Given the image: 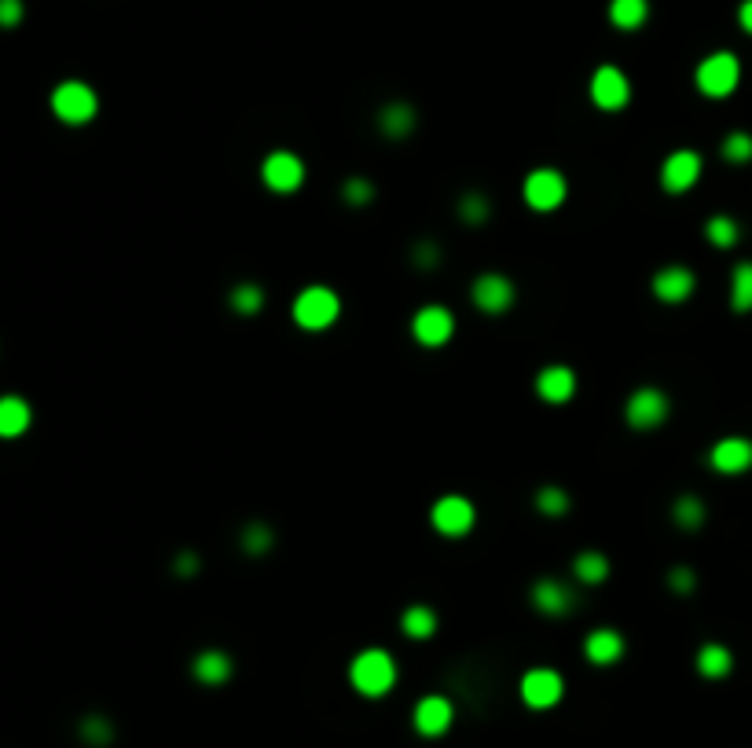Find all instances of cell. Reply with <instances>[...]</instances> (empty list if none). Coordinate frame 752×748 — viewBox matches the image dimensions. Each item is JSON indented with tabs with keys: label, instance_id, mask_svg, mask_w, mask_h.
I'll return each instance as SVG.
<instances>
[{
	"label": "cell",
	"instance_id": "obj_20",
	"mask_svg": "<svg viewBox=\"0 0 752 748\" xmlns=\"http://www.w3.org/2000/svg\"><path fill=\"white\" fill-rule=\"evenodd\" d=\"M191 675L206 686H221V682L232 679V657L221 649H202L199 657L191 660Z\"/></svg>",
	"mask_w": 752,
	"mask_h": 748
},
{
	"label": "cell",
	"instance_id": "obj_24",
	"mask_svg": "<svg viewBox=\"0 0 752 748\" xmlns=\"http://www.w3.org/2000/svg\"><path fill=\"white\" fill-rule=\"evenodd\" d=\"M573 576L580 583H587V587H598V583H606V576H609V558L602 550H584V554L573 558Z\"/></svg>",
	"mask_w": 752,
	"mask_h": 748
},
{
	"label": "cell",
	"instance_id": "obj_15",
	"mask_svg": "<svg viewBox=\"0 0 752 748\" xmlns=\"http://www.w3.org/2000/svg\"><path fill=\"white\" fill-rule=\"evenodd\" d=\"M529 598L543 616H565L576 605V594L562 580H551V576H540V580L532 583Z\"/></svg>",
	"mask_w": 752,
	"mask_h": 748
},
{
	"label": "cell",
	"instance_id": "obj_14",
	"mask_svg": "<svg viewBox=\"0 0 752 748\" xmlns=\"http://www.w3.org/2000/svg\"><path fill=\"white\" fill-rule=\"evenodd\" d=\"M452 719H455V708L448 697H441V693H430V697H422V701L415 704V730H419L422 737L448 734Z\"/></svg>",
	"mask_w": 752,
	"mask_h": 748
},
{
	"label": "cell",
	"instance_id": "obj_36",
	"mask_svg": "<svg viewBox=\"0 0 752 748\" xmlns=\"http://www.w3.org/2000/svg\"><path fill=\"white\" fill-rule=\"evenodd\" d=\"M342 198L349 202V206H367V202L375 198V184H367V180L353 176V180H345L342 184Z\"/></svg>",
	"mask_w": 752,
	"mask_h": 748
},
{
	"label": "cell",
	"instance_id": "obj_28",
	"mask_svg": "<svg viewBox=\"0 0 752 748\" xmlns=\"http://www.w3.org/2000/svg\"><path fill=\"white\" fill-rule=\"evenodd\" d=\"M672 517L679 528L694 532V528L705 525V503H701L697 495H679V499L672 503Z\"/></svg>",
	"mask_w": 752,
	"mask_h": 748
},
{
	"label": "cell",
	"instance_id": "obj_29",
	"mask_svg": "<svg viewBox=\"0 0 752 748\" xmlns=\"http://www.w3.org/2000/svg\"><path fill=\"white\" fill-rule=\"evenodd\" d=\"M228 301H232V308L239 312V316H257V312L265 308V290H261L257 283H239Z\"/></svg>",
	"mask_w": 752,
	"mask_h": 748
},
{
	"label": "cell",
	"instance_id": "obj_27",
	"mask_svg": "<svg viewBox=\"0 0 752 748\" xmlns=\"http://www.w3.org/2000/svg\"><path fill=\"white\" fill-rule=\"evenodd\" d=\"M730 305H734V312L752 308V261H741L730 275Z\"/></svg>",
	"mask_w": 752,
	"mask_h": 748
},
{
	"label": "cell",
	"instance_id": "obj_12",
	"mask_svg": "<svg viewBox=\"0 0 752 748\" xmlns=\"http://www.w3.org/2000/svg\"><path fill=\"white\" fill-rule=\"evenodd\" d=\"M470 297H474V305L481 308L485 316H503V312L514 305V283H510L507 275L485 272V275H477V279H474Z\"/></svg>",
	"mask_w": 752,
	"mask_h": 748
},
{
	"label": "cell",
	"instance_id": "obj_9",
	"mask_svg": "<svg viewBox=\"0 0 752 748\" xmlns=\"http://www.w3.org/2000/svg\"><path fill=\"white\" fill-rule=\"evenodd\" d=\"M562 693H565V679L554 668H532V671H525V679H521V701L529 704V708H536V712L554 708V704L562 701Z\"/></svg>",
	"mask_w": 752,
	"mask_h": 748
},
{
	"label": "cell",
	"instance_id": "obj_8",
	"mask_svg": "<svg viewBox=\"0 0 752 748\" xmlns=\"http://www.w3.org/2000/svg\"><path fill=\"white\" fill-rule=\"evenodd\" d=\"M411 334L426 349H441L455 334V316L444 305H422L415 312V319H411Z\"/></svg>",
	"mask_w": 752,
	"mask_h": 748
},
{
	"label": "cell",
	"instance_id": "obj_32",
	"mask_svg": "<svg viewBox=\"0 0 752 748\" xmlns=\"http://www.w3.org/2000/svg\"><path fill=\"white\" fill-rule=\"evenodd\" d=\"M243 550L250 558L268 554V550H272V528H268L265 521H250V525L243 528Z\"/></svg>",
	"mask_w": 752,
	"mask_h": 748
},
{
	"label": "cell",
	"instance_id": "obj_26",
	"mask_svg": "<svg viewBox=\"0 0 752 748\" xmlns=\"http://www.w3.org/2000/svg\"><path fill=\"white\" fill-rule=\"evenodd\" d=\"M400 631L422 642V638H430L437 631V613H433L430 605H408L404 616H400Z\"/></svg>",
	"mask_w": 752,
	"mask_h": 748
},
{
	"label": "cell",
	"instance_id": "obj_13",
	"mask_svg": "<svg viewBox=\"0 0 752 748\" xmlns=\"http://www.w3.org/2000/svg\"><path fill=\"white\" fill-rule=\"evenodd\" d=\"M701 176V154L697 151H672L661 165V187L672 195H683Z\"/></svg>",
	"mask_w": 752,
	"mask_h": 748
},
{
	"label": "cell",
	"instance_id": "obj_30",
	"mask_svg": "<svg viewBox=\"0 0 752 748\" xmlns=\"http://www.w3.org/2000/svg\"><path fill=\"white\" fill-rule=\"evenodd\" d=\"M705 235H708V242L712 246H719V250H730L734 242H738V220L734 217H727V213H719V217H712L705 224Z\"/></svg>",
	"mask_w": 752,
	"mask_h": 748
},
{
	"label": "cell",
	"instance_id": "obj_19",
	"mask_svg": "<svg viewBox=\"0 0 752 748\" xmlns=\"http://www.w3.org/2000/svg\"><path fill=\"white\" fill-rule=\"evenodd\" d=\"M536 393H540L547 404H565V400L576 393V374L569 371V367H562V363L543 367V371L536 374Z\"/></svg>",
	"mask_w": 752,
	"mask_h": 748
},
{
	"label": "cell",
	"instance_id": "obj_23",
	"mask_svg": "<svg viewBox=\"0 0 752 748\" xmlns=\"http://www.w3.org/2000/svg\"><path fill=\"white\" fill-rule=\"evenodd\" d=\"M378 129L386 132L389 140H404L411 129H415V107L408 103H389V107L378 110Z\"/></svg>",
	"mask_w": 752,
	"mask_h": 748
},
{
	"label": "cell",
	"instance_id": "obj_34",
	"mask_svg": "<svg viewBox=\"0 0 752 748\" xmlns=\"http://www.w3.org/2000/svg\"><path fill=\"white\" fill-rule=\"evenodd\" d=\"M536 510L547 517H562L565 510H569V495L562 492V488H554V484H547V488H540L536 492Z\"/></svg>",
	"mask_w": 752,
	"mask_h": 748
},
{
	"label": "cell",
	"instance_id": "obj_35",
	"mask_svg": "<svg viewBox=\"0 0 752 748\" xmlns=\"http://www.w3.org/2000/svg\"><path fill=\"white\" fill-rule=\"evenodd\" d=\"M723 158H727V162H749L752 158L749 132H730L727 140H723Z\"/></svg>",
	"mask_w": 752,
	"mask_h": 748
},
{
	"label": "cell",
	"instance_id": "obj_18",
	"mask_svg": "<svg viewBox=\"0 0 752 748\" xmlns=\"http://www.w3.org/2000/svg\"><path fill=\"white\" fill-rule=\"evenodd\" d=\"M584 657L591 660V664H598V668L617 664V660L624 657V638H620V631H613V627H595V631L584 638Z\"/></svg>",
	"mask_w": 752,
	"mask_h": 748
},
{
	"label": "cell",
	"instance_id": "obj_17",
	"mask_svg": "<svg viewBox=\"0 0 752 748\" xmlns=\"http://www.w3.org/2000/svg\"><path fill=\"white\" fill-rule=\"evenodd\" d=\"M694 272L690 268H683V264H668V268H661V272L653 275V294L661 297V301H668V305H679V301H686V297L694 294Z\"/></svg>",
	"mask_w": 752,
	"mask_h": 748
},
{
	"label": "cell",
	"instance_id": "obj_1",
	"mask_svg": "<svg viewBox=\"0 0 752 748\" xmlns=\"http://www.w3.org/2000/svg\"><path fill=\"white\" fill-rule=\"evenodd\" d=\"M349 682L364 697H386L397 682V660L389 657L386 649H364L349 664Z\"/></svg>",
	"mask_w": 752,
	"mask_h": 748
},
{
	"label": "cell",
	"instance_id": "obj_39",
	"mask_svg": "<svg viewBox=\"0 0 752 748\" xmlns=\"http://www.w3.org/2000/svg\"><path fill=\"white\" fill-rule=\"evenodd\" d=\"M415 264H419V268H437V264H441V250H437L433 242H426V246L415 250Z\"/></svg>",
	"mask_w": 752,
	"mask_h": 748
},
{
	"label": "cell",
	"instance_id": "obj_10",
	"mask_svg": "<svg viewBox=\"0 0 752 748\" xmlns=\"http://www.w3.org/2000/svg\"><path fill=\"white\" fill-rule=\"evenodd\" d=\"M591 99H595V107H602V110L628 107V99H631L628 74H624L620 66H598L595 74H591Z\"/></svg>",
	"mask_w": 752,
	"mask_h": 748
},
{
	"label": "cell",
	"instance_id": "obj_16",
	"mask_svg": "<svg viewBox=\"0 0 752 748\" xmlns=\"http://www.w3.org/2000/svg\"><path fill=\"white\" fill-rule=\"evenodd\" d=\"M712 470L719 473H745L752 466V440L745 437H723L716 448L708 451Z\"/></svg>",
	"mask_w": 752,
	"mask_h": 748
},
{
	"label": "cell",
	"instance_id": "obj_31",
	"mask_svg": "<svg viewBox=\"0 0 752 748\" xmlns=\"http://www.w3.org/2000/svg\"><path fill=\"white\" fill-rule=\"evenodd\" d=\"M81 741L92 748H107L114 741L111 719H103V715H85V719H81Z\"/></svg>",
	"mask_w": 752,
	"mask_h": 748
},
{
	"label": "cell",
	"instance_id": "obj_7",
	"mask_svg": "<svg viewBox=\"0 0 752 748\" xmlns=\"http://www.w3.org/2000/svg\"><path fill=\"white\" fill-rule=\"evenodd\" d=\"M668 411H672L668 396H664L661 389H653V385H642V389H635V393L628 396V407H624V415H628V426L639 429V433L661 426L664 418H668Z\"/></svg>",
	"mask_w": 752,
	"mask_h": 748
},
{
	"label": "cell",
	"instance_id": "obj_33",
	"mask_svg": "<svg viewBox=\"0 0 752 748\" xmlns=\"http://www.w3.org/2000/svg\"><path fill=\"white\" fill-rule=\"evenodd\" d=\"M488 213H492V206H488V198L481 195V191H466V195L459 198V217H463L466 224H485Z\"/></svg>",
	"mask_w": 752,
	"mask_h": 748
},
{
	"label": "cell",
	"instance_id": "obj_21",
	"mask_svg": "<svg viewBox=\"0 0 752 748\" xmlns=\"http://www.w3.org/2000/svg\"><path fill=\"white\" fill-rule=\"evenodd\" d=\"M30 404L23 396H0V437H23L30 429Z\"/></svg>",
	"mask_w": 752,
	"mask_h": 748
},
{
	"label": "cell",
	"instance_id": "obj_22",
	"mask_svg": "<svg viewBox=\"0 0 752 748\" xmlns=\"http://www.w3.org/2000/svg\"><path fill=\"white\" fill-rule=\"evenodd\" d=\"M650 19V0H609V22L617 30H639Z\"/></svg>",
	"mask_w": 752,
	"mask_h": 748
},
{
	"label": "cell",
	"instance_id": "obj_6",
	"mask_svg": "<svg viewBox=\"0 0 752 748\" xmlns=\"http://www.w3.org/2000/svg\"><path fill=\"white\" fill-rule=\"evenodd\" d=\"M430 521H433V528H437L441 536L459 539V536H466V532L474 528L477 510H474V503H470L466 495H441V499L433 503V510H430Z\"/></svg>",
	"mask_w": 752,
	"mask_h": 748
},
{
	"label": "cell",
	"instance_id": "obj_11",
	"mask_svg": "<svg viewBox=\"0 0 752 748\" xmlns=\"http://www.w3.org/2000/svg\"><path fill=\"white\" fill-rule=\"evenodd\" d=\"M261 180H265L272 191H279V195H290V191H298L301 180H305V162L290 151H272L265 162H261Z\"/></svg>",
	"mask_w": 752,
	"mask_h": 748
},
{
	"label": "cell",
	"instance_id": "obj_5",
	"mask_svg": "<svg viewBox=\"0 0 752 748\" xmlns=\"http://www.w3.org/2000/svg\"><path fill=\"white\" fill-rule=\"evenodd\" d=\"M521 195H525V202H529L536 213H551V209H558L569 198V180H565L558 169H532L529 176H525V184H521Z\"/></svg>",
	"mask_w": 752,
	"mask_h": 748
},
{
	"label": "cell",
	"instance_id": "obj_25",
	"mask_svg": "<svg viewBox=\"0 0 752 748\" xmlns=\"http://www.w3.org/2000/svg\"><path fill=\"white\" fill-rule=\"evenodd\" d=\"M730 668H734V657H730L727 646L708 642V646L697 649V671H701L705 679H723V675H730Z\"/></svg>",
	"mask_w": 752,
	"mask_h": 748
},
{
	"label": "cell",
	"instance_id": "obj_4",
	"mask_svg": "<svg viewBox=\"0 0 752 748\" xmlns=\"http://www.w3.org/2000/svg\"><path fill=\"white\" fill-rule=\"evenodd\" d=\"M52 110H56V118L67 121V125H85V121L96 118L100 96H96V88L85 85V81H63V85H56V92H52Z\"/></svg>",
	"mask_w": 752,
	"mask_h": 748
},
{
	"label": "cell",
	"instance_id": "obj_37",
	"mask_svg": "<svg viewBox=\"0 0 752 748\" xmlns=\"http://www.w3.org/2000/svg\"><path fill=\"white\" fill-rule=\"evenodd\" d=\"M26 15V4L23 0H0V26L4 30H12V26H19Z\"/></svg>",
	"mask_w": 752,
	"mask_h": 748
},
{
	"label": "cell",
	"instance_id": "obj_3",
	"mask_svg": "<svg viewBox=\"0 0 752 748\" xmlns=\"http://www.w3.org/2000/svg\"><path fill=\"white\" fill-rule=\"evenodd\" d=\"M694 81L708 99L730 96V92L738 88V81H741L738 55H734V52H712L708 59H701V63H697Z\"/></svg>",
	"mask_w": 752,
	"mask_h": 748
},
{
	"label": "cell",
	"instance_id": "obj_2",
	"mask_svg": "<svg viewBox=\"0 0 752 748\" xmlns=\"http://www.w3.org/2000/svg\"><path fill=\"white\" fill-rule=\"evenodd\" d=\"M342 316V297L331 286H305L294 297V323L301 330H327Z\"/></svg>",
	"mask_w": 752,
	"mask_h": 748
},
{
	"label": "cell",
	"instance_id": "obj_40",
	"mask_svg": "<svg viewBox=\"0 0 752 748\" xmlns=\"http://www.w3.org/2000/svg\"><path fill=\"white\" fill-rule=\"evenodd\" d=\"M177 572L180 576H195V572H199V558H195L191 550H184V554L177 558Z\"/></svg>",
	"mask_w": 752,
	"mask_h": 748
},
{
	"label": "cell",
	"instance_id": "obj_38",
	"mask_svg": "<svg viewBox=\"0 0 752 748\" xmlns=\"http://www.w3.org/2000/svg\"><path fill=\"white\" fill-rule=\"evenodd\" d=\"M668 587H672V591H679V594L694 591V572L683 569V565H679V569H672V572H668Z\"/></svg>",
	"mask_w": 752,
	"mask_h": 748
},
{
	"label": "cell",
	"instance_id": "obj_41",
	"mask_svg": "<svg viewBox=\"0 0 752 748\" xmlns=\"http://www.w3.org/2000/svg\"><path fill=\"white\" fill-rule=\"evenodd\" d=\"M738 22H741V30L752 33V0H745V4L738 8Z\"/></svg>",
	"mask_w": 752,
	"mask_h": 748
}]
</instances>
